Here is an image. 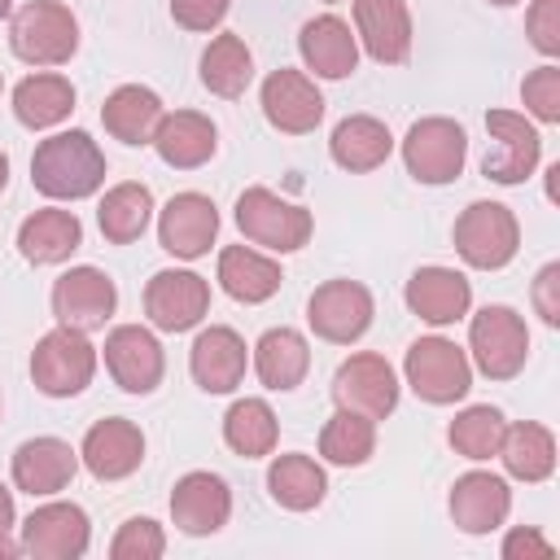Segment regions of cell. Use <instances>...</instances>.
<instances>
[{
	"instance_id": "obj_1",
	"label": "cell",
	"mask_w": 560,
	"mask_h": 560,
	"mask_svg": "<svg viewBox=\"0 0 560 560\" xmlns=\"http://www.w3.org/2000/svg\"><path fill=\"white\" fill-rule=\"evenodd\" d=\"M31 184L52 201L92 197L105 184V153L88 131H57L31 153Z\"/></svg>"
},
{
	"instance_id": "obj_2",
	"label": "cell",
	"mask_w": 560,
	"mask_h": 560,
	"mask_svg": "<svg viewBox=\"0 0 560 560\" xmlns=\"http://www.w3.org/2000/svg\"><path fill=\"white\" fill-rule=\"evenodd\" d=\"M9 48L26 66H66L79 52V18L61 0H31L13 13Z\"/></svg>"
},
{
	"instance_id": "obj_3",
	"label": "cell",
	"mask_w": 560,
	"mask_h": 560,
	"mask_svg": "<svg viewBox=\"0 0 560 560\" xmlns=\"http://www.w3.org/2000/svg\"><path fill=\"white\" fill-rule=\"evenodd\" d=\"M96 376V346L88 341V332L57 324L52 332H44L31 350V381L39 394L48 398H74L92 385Z\"/></svg>"
},
{
	"instance_id": "obj_4",
	"label": "cell",
	"mask_w": 560,
	"mask_h": 560,
	"mask_svg": "<svg viewBox=\"0 0 560 560\" xmlns=\"http://www.w3.org/2000/svg\"><path fill=\"white\" fill-rule=\"evenodd\" d=\"M236 228H241V236L254 241V245H267V249H276V254H293V249H302V245L311 241L315 219H311L306 206L284 201L280 192L254 184V188H245V192L236 197Z\"/></svg>"
},
{
	"instance_id": "obj_5",
	"label": "cell",
	"mask_w": 560,
	"mask_h": 560,
	"mask_svg": "<svg viewBox=\"0 0 560 560\" xmlns=\"http://www.w3.org/2000/svg\"><path fill=\"white\" fill-rule=\"evenodd\" d=\"M451 236H455L459 258L468 267H477V271H499L521 249V223H516V214L503 201H472V206H464L455 228H451Z\"/></svg>"
},
{
	"instance_id": "obj_6",
	"label": "cell",
	"mask_w": 560,
	"mask_h": 560,
	"mask_svg": "<svg viewBox=\"0 0 560 560\" xmlns=\"http://www.w3.org/2000/svg\"><path fill=\"white\" fill-rule=\"evenodd\" d=\"M402 376L416 389V398L433 402V407H451L472 389V363L468 354L446 341V337H420L407 346L402 359Z\"/></svg>"
},
{
	"instance_id": "obj_7",
	"label": "cell",
	"mask_w": 560,
	"mask_h": 560,
	"mask_svg": "<svg viewBox=\"0 0 560 560\" xmlns=\"http://www.w3.org/2000/svg\"><path fill=\"white\" fill-rule=\"evenodd\" d=\"M468 350L481 376L512 381L529 359V328L512 306H481L468 324Z\"/></svg>"
},
{
	"instance_id": "obj_8",
	"label": "cell",
	"mask_w": 560,
	"mask_h": 560,
	"mask_svg": "<svg viewBox=\"0 0 560 560\" xmlns=\"http://www.w3.org/2000/svg\"><path fill=\"white\" fill-rule=\"evenodd\" d=\"M402 162H407V175L420 184H451L468 162V136L455 118H442V114L420 118L402 136Z\"/></svg>"
},
{
	"instance_id": "obj_9",
	"label": "cell",
	"mask_w": 560,
	"mask_h": 560,
	"mask_svg": "<svg viewBox=\"0 0 560 560\" xmlns=\"http://www.w3.org/2000/svg\"><path fill=\"white\" fill-rule=\"evenodd\" d=\"M372 315H376V302H372L368 284H359V280H324L306 302L311 332L332 346L359 341L372 328Z\"/></svg>"
},
{
	"instance_id": "obj_10",
	"label": "cell",
	"mask_w": 560,
	"mask_h": 560,
	"mask_svg": "<svg viewBox=\"0 0 560 560\" xmlns=\"http://www.w3.org/2000/svg\"><path fill=\"white\" fill-rule=\"evenodd\" d=\"M486 131L494 140V149L481 158V175L494 184H521L534 175L538 158H542V136L525 114L512 109H490L486 114Z\"/></svg>"
},
{
	"instance_id": "obj_11",
	"label": "cell",
	"mask_w": 560,
	"mask_h": 560,
	"mask_svg": "<svg viewBox=\"0 0 560 560\" xmlns=\"http://www.w3.org/2000/svg\"><path fill=\"white\" fill-rule=\"evenodd\" d=\"M332 398L346 411H359L368 420H385L398 407V376L385 354L359 350L350 354L332 376Z\"/></svg>"
},
{
	"instance_id": "obj_12",
	"label": "cell",
	"mask_w": 560,
	"mask_h": 560,
	"mask_svg": "<svg viewBox=\"0 0 560 560\" xmlns=\"http://www.w3.org/2000/svg\"><path fill=\"white\" fill-rule=\"evenodd\" d=\"M144 315L162 332H188L210 315V284L197 271H158L144 284Z\"/></svg>"
},
{
	"instance_id": "obj_13",
	"label": "cell",
	"mask_w": 560,
	"mask_h": 560,
	"mask_svg": "<svg viewBox=\"0 0 560 560\" xmlns=\"http://www.w3.org/2000/svg\"><path fill=\"white\" fill-rule=\"evenodd\" d=\"M114 306H118V289L101 267H70L52 284V315L66 328L96 332V328H105Z\"/></svg>"
},
{
	"instance_id": "obj_14",
	"label": "cell",
	"mask_w": 560,
	"mask_h": 560,
	"mask_svg": "<svg viewBox=\"0 0 560 560\" xmlns=\"http://www.w3.org/2000/svg\"><path fill=\"white\" fill-rule=\"evenodd\" d=\"M88 542L92 525L79 503H44L22 521V551L35 560H79Z\"/></svg>"
},
{
	"instance_id": "obj_15",
	"label": "cell",
	"mask_w": 560,
	"mask_h": 560,
	"mask_svg": "<svg viewBox=\"0 0 560 560\" xmlns=\"http://www.w3.org/2000/svg\"><path fill=\"white\" fill-rule=\"evenodd\" d=\"M105 368L118 381V389L127 394H153L162 385L166 372V354L158 346V337L140 324H118L105 337Z\"/></svg>"
},
{
	"instance_id": "obj_16",
	"label": "cell",
	"mask_w": 560,
	"mask_h": 560,
	"mask_svg": "<svg viewBox=\"0 0 560 560\" xmlns=\"http://www.w3.org/2000/svg\"><path fill=\"white\" fill-rule=\"evenodd\" d=\"M262 114H267V122H271L276 131H284V136H306V131H315L319 118H324V96H319L315 79H306L302 70L280 66V70H271V74L262 79Z\"/></svg>"
},
{
	"instance_id": "obj_17",
	"label": "cell",
	"mask_w": 560,
	"mask_h": 560,
	"mask_svg": "<svg viewBox=\"0 0 560 560\" xmlns=\"http://www.w3.org/2000/svg\"><path fill=\"white\" fill-rule=\"evenodd\" d=\"M219 236V210L206 192H175L166 206H162V219H158V241L166 254L175 258H201L210 254Z\"/></svg>"
},
{
	"instance_id": "obj_18",
	"label": "cell",
	"mask_w": 560,
	"mask_h": 560,
	"mask_svg": "<svg viewBox=\"0 0 560 560\" xmlns=\"http://www.w3.org/2000/svg\"><path fill=\"white\" fill-rule=\"evenodd\" d=\"M79 459L83 468L96 477V481H122L140 468L144 459V433L140 424L122 420V416H109V420H96L79 446Z\"/></svg>"
},
{
	"instance_id": "obj_19",
	"label": "cell",
	"mask_w": 560,
	"mask_h": 560,
	"mask_svg": "<svg viewBox=\"0 0 560 560\" xmlns=\"http://www.w3.org/2000/svg\"><path fill=\"white\" fill-rule=\"evenodd\" d=\"M171 516H175V529L179 534H192V538H206V534H219L232 516V490L223 477L214 472H184L171 490Z\"/></svg>"
},
{
	"instance_id": "obj_20",
	"label": "cell",
	"mask_w": 560,
	"mask_h": 560,
	"mask_svg": "<svg viewBox=\"0 0 560 560\" xmlns=\"http://www.w3.org/2000/svg\"><path fill=\"white\" fill-rule=\"evenodd\" d=\"M188 368H192V381L206 389V394H232L245 376V341L236 328L228 324H210L197 332L192 350H188Z\"/></svg>"
},
{
	"instance_id": "obj_21",
	"label": "cell",
	"mask_w": 560,
	"mask_h": 560,
	"mask_svg": "<svg viewBox=\"0 0 560 560\" xmlns=\"http://www.w3.org/2000/svg\"><path fill=\"white\" fill-rule=\"evenodd\" d=\"M446 508H451V521L464 534H490V529H499L508 521L512 490L494 472H464V477H455Z\"/></svg>"
},
{
	"instance_id": "obj_22",
	"label": "cell",
	"mask_w": 560,
	"mask_h": 560,
	"mask_svg": "<svg viewBox=\"0 0 560 560\" xmlns=\"http://www.w3.org/2000/svg\"><path fill=\"white\" fill-rule=\"evenodd\" d=\"M79 451L61 438H26L13 451V486L26 494H57L74 481Z\"/></svg>"
},
{
	"instance_id": "obj_23",
	"label": "cell",
	"mask_w": 560,
	"mask_h": 560,
	"mask_svg": "<svg viewBox=\"0 0 560 560\" xmlns=\"http://www.w3.org/2000/svg\"><path fill=\"white\" fill-rule=\"evenodd\" d=\"M354 31L381 66H402L411 57V13L402 0H354Z\"/></svg>"
},
{
	"instance_id": "obj_24",
	"label": "cell",
	"mask_w": 560,
	"mask_h": 560,
	"mask_svg": "<svg viewBox=\"0 0 560 560\" xmlns=\"http://www.w3.org/2000/svg\"><path fill=\"white\" fill-rule=\"evenodd\" d=\"M407 306L411 315H420L424 324L442 328V324H455L468 315L472 306V284L464 280V271L455 267H420L411 280H407Z\"/></svg>"
},
{
	"instance_id": "obj_25",
	"label": "cell",
	"mask_w": 560,
	"mask_h": 560,
	"mask_svg": "<svg viewBox=\"0 0 560 560\" xmlns=\"http://www.w3.org/2000/svg\"><path fill=\"white\" fill-rule=\"evenodd\" d=\"M153 149L166 166L175 171H197L214 158L219 149V131L206 114L197 109H175V114H162L158 131H153Z\"/></svg>"
},
{
	"instance_id": "obj_26",
	"label": "cell",
	"mask_w": 560,
	"mask_h": 560,
	"mask_svg": "<svg viewBox=\"0 0 560 560\" xmlns=\"http://www.w3.org/2000/svg\"><path fill=\"white\" fill-rule=\"evenodd\" d=\"M298 52L306 70H315L319 79H346L359 66V39L350 35V22H341L337 13L311 18L298 35Z\"/></svg>"
},
{
	"instance_id": "obj_27",
	"label": "cell",
	"mask_w": 560,
	"mask_h": 560,
	"mask_svg": "<svg viewBox=\"0 0 560 560\" xmlns=\"http://www.w3.org/2000/svg\"><path fill=\"white\" fill-rule=\"evenodd\" d=\"M83 245V223L74 219V210H35L31 219H22L18 228V254L35 267H52L66 262L74 249Z\"/></svg>"
},
{
	"instance_id": "obj_28",
	"label": "cell",
	"mask_w": 560,
	"mask_h": 560,
	"mask_svg": "<svg viewBox=\"0 0 560 560\" xmlns=\"http://www.w3.org/2000/svg\"><path fill=\"white\" fill-rule=\"evenodd\" d=\"M328 153H332V162H337L341 171L363 175V171H376V166L389 162L394 136H389V127H385L381 118H372V114H350V118H341V122L332 127Z\"/></svg>"
},
{
	"instance_id": "obj_29",
	"label": "cell",
	"mask_w": 560,
	"mask_h": 560,
	"mask_svg": "<svg viewBox=\"0 0 560 560\" xmlns=\"http://www.w3.org/2000/svg\"><path fill=\"white\" fill-rule=\"evenodd\" d=\"M162 96L153 88H140V83H122L105 96L101 105V122L114 140L122 144H153V131L162 122Z\"/></svg>"
},
{
	"instance_id": "obj_30",
	"label": "cell",
	"mask_w": 560,
	"mask_h": 560,
	"mask_svg": "<svg viewBox=\"0 0 560 560\" xmlns=\"http://www.w3.org/2000/svg\"><path fill=\"white\" fill-rule=\"evenodd\" d=\"M254 372L267 389L284 394V389H298L311 372V346L298 328H267L254 346Z\"/></svg>"
},
{
	"instance_id": "obj_31",
	"label": "cell",
	"mask_w": 560,
	"mask_h": 560,
	"mask_svg": "<svg viewBox=\"0 0 560 560\" xmlns=\"http://www.w3.org/2000/svg\"><path fill=\"white\" fill-rule=\"evenodd\" d=\"M280 262L258 254V249H245V245H228L219 254V284L232 302H245V306H258L267 302L276 289H280Z\"/></svg>"
},
{
	"instance_id": "obj_32",
	"label": "cell",
	"mask_w": 560,
	"mask_h": 560,
	"mask_svg": "<svg viewBox=\"0 0 560 560\" xmlns=\"http://www.w3.org/2000/svg\"><path fill=\"white\" fill-rule=\"evenodd\" d=\"M499 459L516 481H547L556 472V433L538 420L508 424L499 442Z\"/></svg>"
},
{
	"instance_id": "obj_33",
	"label": "cell",
	"mask_w": 560,
	"mask_h": 560,
	"mask_svg": "<svg viewBox=\"0 0 560 560\" xmlns=\"http://www.w3.org/2000/svg\"><path fill=\"white\" fill-rule=\"evenodd\" d=\"M149 214H153V192H149V184H136V179L114 184L96 206V223H101V236L109 245L140 241L149 228Z\"/></svg>"
},
{
	"instance_id": "obj_34",
	"label": "cell",
	"mask_w": 560,
	"mask_h": 560,
	"mask_svg": "<svg viewBox=\"0 0 560 560\" xmlns=\"http://www.w3.org/2000/svg\"><path fill=\"white\" fill-rule=\"evenodd\" d=\"M267 490H271V499H276L280 508H289V512H311V508L324 503L328 477H324V468H319L311 455L289 451V455H276V459H271V468H267Z\"/></svg>"
},
{
	"instance_id": "obj_35",
	"label": "cell",
	"mask_w": 560,
	"mask_h": 560,
	"mask_svg": "<svg viewBox=\"0 0 560 560\" xmlns=\"http://www.w3.org/2000/svg\"><path fill=\"white\" fill-rule=\"evenodd\" d=\"M70 109H74V88H70L66 74H31L13 88V114L31 131L66 122Z\"/></svg>"
},
{
	"instance_id": "obj_36",
	"label": "cell",
	"mask_w": 560,
	"mask_h": 560,
	"mask_svg": "<svg viewBox=\"0 0 560 560\" xmlns=\"http://www.w3.org/2000/svg\"><path fill=\"white\" fill-rule=\"evenodd\" d=\"M254 79V57H249V44L232 31L214 35L201 52V83L214 92V96H228L236 101Z\"/></svg>"
},
{
	"instance_id": "obj_37",
	"label": "cell",
	"mask_w": 560,
	"mask_h": 560,
	"mask_svg": "<svg viewBox=\"0 0 560 560\" xmlns=\"http://www.w3.org/2000/svg\"><path fill=\"white\" fill-rule=\"evenodd\" d=\"M276 433H280L276 411H271L262 398H236V402L228 407V416H223V442H228L236 455H245V459L271 455V451H276Z\"/></svg>"
},
{
	"instance_id": "obj_38",
	"label": "cell",
	"mask_w": 560,
	"mask_h": 560,
	"mask_svg": "<svg viewBox=\"0 0 560 560\" xmlns=\"http://www.w3.org/2000/svg\"><path fill=\"white\" fill-rule=\"evenodd\" d=\"M372 451H376V420L337 407V416H332V420L324 424V433H319V455H324L328 464L359 468V464L372 459Z\"/></svg>"
},
{
	"instance_id": "obj_39",
	"label": "cell",
	"mask_w": 560,
	"mask_h": 560,
	"mask_svg": "<svg viewBox=\"0 0 560 560\" xmlns=\"http://www.w3.org/2000/svg\"><path fill=\"white\" fill-rule=\"evenodd\" d=\"M503 429H508L503 411L490 407V402H477V407H464V411L451 420L446 442H451L455 455H464V459H490V455H499Z\"/></svg>"
},
{
	"instance_id": "obj_40",
	"label": "cell",
	"mask_w": 560,
	"mask_h": 560,
	"mask_svg": "<svg viewBox=\"0 0 560 560\" xmlns=\"http://www.w3.org/2000/svg\"><path fill=\"white\" fill-rule=\"evenodd\" d=\"M162 551H166V534H162V525L149 521V516L122 521L118 534H114V542H109V556H114V560H158Z\"/></svg>"
},
{
	"instance_id": "obj_41",
	"label": "cell",
	"mask_w": 560,
	"mask_h": 560,
	"mask_svg": "<svg viewBox=\"0 0 560 560\" xmlns=\"http://www.w3.org/2000/svg\"><path fill=\"white\" fill-rule=\"evenodd\" d=\"M521 101L538 122H560V70L551 61L529 70L521 83Z\"/></svg>"
},
{
	"instance_id": "obj_42",
	"label": "cell",
	"mask_w": 560,
	"mask_h": 560,
	"mask_svg": "<svg viewBox=\"0 0 560 560\" xmlns=\"http://www.w3.org/2000/svg\"><path fill=\"white\" fill-rule=\"evenodd\" d=\"M525 35L542 57H560V0H534L525 13Z\"/></svg>"
},
{
	"instance_id": "obj_43",
	"label": "cell",
	"mask_w": 560,
	"mask_h": 560,
	"mask_svg": "<svg viewBox=\"0 0 560 560\" xmlns=\"http://www.w3.org/2000/svg\"><path fill=\"white\" fill-rule=\"evenodd\" d=\"M232 0H171V18L184 31H214L228 18Z\"/></svg>"
},
{
	"instance_id": "obj_44",
	"label": "cell",
	"mask_w": 560,
	"mask_h": 560,
	"mask_svg": "<svg viewBox=\"0 0 560 560\" xmlns=\"http://www.w3.org/2000/svg\"><path fill=\"white\" fill-rule=\"evenodd\" d=\"M534 311L542 315V324H560V262H547L534 276Z\"/></svg>"
},
{
	"instance_id": "obj_45",
	"label": "cell",
	"mask_w": 560,
	"mask_h": 560,
	"mask_svg": "<svg viewBox=\"0 0 560 560\" xmlns=\"http://www.w3.org/2000/svg\"><path fill=\"white\" fill-rule=\"evenodd\" d=\"M551 556H556V547L538 529H529V525H516L503 538V560H551Z\"/></svg>"
},
{
	"instance_id": "obj_46",
	"label": "cell",
	"mask_w": 560,
	"mask_h": 560,
	"mask_svg": "<svg viewBox=\"0 0 560 560\" xmlns=\"http://www.w3.org/2000/svg\"><path fill=\"white\" fill-rule=\"evenodd\" d=\"M9 529H13V490L0 486V534H9Z\"/></svg>"
},
{
	"instance_id": "obj_47",
	"label": "cell",
	"mask_w": 560,
	"mask_h": 560,
	"mask_svg": "<svg viewBox=\"0 0 560 560\" xmlns=\"http://www.w3.org/2000/svg\"><path fill=\"white\" fill-rule=\"evenodd\" d=\"M18 551H22V542H13L9 534H0V560H4V556H18Z\"/></svg>"
},
{
	"instance_id": "obj_48",
	"label": "cell",
	"mask_w": 560,
	"mask_h": 560,
	"mask_svg": "<svg viewBox=\"0 0 560 560\" xmlns=\"http://www.w3.org/2000/svg\"><path fill=\"white\" fill-rule=\"evenodd\" d=\"M4 184H9V153L0 149V192H4Z\"/></svg>"
},
{
	"instance_id": "obj_49",
	"label": "cell",
	"mask_w": 560,
	"mask_h": 560,
	"mask_svg": "<svg viewBox=\"0 0 560 560\" xmlns=\"http://www.w3.org/2000/svg\"><path fill=\"white\" fill-rule=\"evenodd\" d=\"M9 9H13V0H0V18H9Z\"/></svg>"
},
{
	"instance_id": "obj_50",
	"label": "cell",
	"mask_w": 560,
	"mask_h": 560,
	"mask_svg": "<svg viewBox=\"0 0 560 560\" xmlns=\"http://www.w3.org/2000/svg\"><path fill=\"white\" fill-rule=\"evenodd\" d=\"M486 4H499V9H508V4H521V0H486Z\"/></svg>"
},
{
	"instance_id": "obj_51",
	"label": "cell",
	"mask_w": 560,
	"mask_h": 560,
	"mask_svg": "<svg viewBox=\"0 0 560 560\" xmlns=\"http://www.w3.org/2000/svg\"><path fill=\"white\" fill-rule=\"evenodd\" d=\"M0 88H4V74H0Z\"/></svg>"
},
{
	"instance_id": "obj_52",
	"label": "cell",
	"mask_w": 560,
	"mask_h": 560,
	"mask_svg": "<svg viewBox=\"0 0 560 560\" xmlns=\"http://www.w3.org/2000/svg\"><path fill=\"white\" fill-rule=\"evenodd\" d=\"M328 4H332V0H328Z\"/></svg>"
}]
</instances>
